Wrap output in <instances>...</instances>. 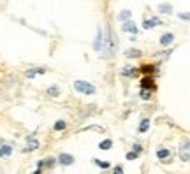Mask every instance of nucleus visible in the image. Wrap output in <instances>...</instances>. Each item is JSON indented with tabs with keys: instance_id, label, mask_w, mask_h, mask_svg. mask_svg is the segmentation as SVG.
Instances as JSON below:
<instances>
[{
	"instance_id": "c85d7f7f",
	"label": "nucleus",
	"mask_w": 190,
	"mask_h": 174,
	"mask_svg": "<svg viewBox=\"0 0 190 174\" xmlns=\"http://www.w3.org/2000/svg\"><path fill=\"white\" fill-rule=\"evenodd\" d=\"M32 174H42V169H37L35 172H32Z\"/></svg>"
},
{
	"instance_id": "20e7f679",
	"label": "nucleus",
	"mask_w": 190,
	"mask_h": 174,
	"mask_svg": "<svg viewBox=\"0 0 190 174\" xmlns=\"http://www.w3.org/2000/svg\"><path fill=\"white\" fill-rule=\"evenodd\" d=\"M39 148V141H37L34 135H28L27 137V148H25V151H34Z\"/></svg>"
},
{
	"instance_id": "f3484780",
	"label": "nucleus",
	"mask_w": 190,
	"mask_h": 174,
	"mask_svg": "<svg viewBox=\"0 0 190 174\" xmlns=\"http://www.w3.org/2000/svg\"><path fill=\"white\" fill-rule=\"evenodd\" d=\"M99 148L104 150V151H106V150H111V148H113V141H111V139H104V141L99 144Z\"/></svg>"
},
{
	"instance_id": "2eb2a0df",
	"label": "nucleus",
	"mask_w": 190,
	"mask_h": 174,
	"mask_svg": "<svg viewBox=\"0 0 190 174\" xmlns=\"http://www.w3.org/2000/svg\"><path fill=\"white\" fill-rule=\"evenodd\" d=\"M136 72H137V69L130 65V67H125V69H122V76H123V77H128V76H134Z\"/></svg>"
},
{
	"instance_id": "423d86ee",
	"label": "nucleus",
	"mask_w": 190,
	"mask_h": 174,
	"mask_svg": "<svg viewBox=\"0 0 190 174\" xmlns=\"http://www.w3.org/2000/svg\"><path fill=\"white\" fill-rule=\"evenodd\" d=\"M58 162H60L62 165H72V164H74V156L69 155V153H60Z\"/></svg>"
},
{
	"instance_id": "412c9836",
	"label": "nucleus",
	"mask_w": 190,
	"mask_h": 174,
	"mask_svg": "<svg viewBox=\"0 0 190 174\" xmlns=\"http://www.w3.org/2000/svg\"><path fill=\"white\" fill-rule=\"evenodd\" d=\"M157 156H159L160 160H166V158L171 156V153H169V150H159V151H157Z\"/></svg>"
},
{
	"instance_id": "6e6552de",
	"label": "nucleus",
	"mask_w": 190,
	"mask_h": 174,
	"mask_svg": "<svg viewBox=\"0 0 190 174\" xmlns=\"http://www.w3.org/2000/svg\"><path fill=\"white\" fill-rule=\"evenodd\" d=\"M157 25H162V21L157 18H151V19H146V21H143V28H146V30H150V28L157 27Z\"/></svg>"
},
{
	"instance_id": "9d476101",
	"label": "nucleus",
	"mask_w": 190,
	"mask_h": 174,
	"mask_svg": "<svg viewBox=\"0 0 190 174\" xmlns=\"http://www.w3.org/2000/svg\"><path fill=\"white\" fill-rule=\"evenodd\" d=\"M172 40H174V34L169 32V34H164V35L160 37V44H162V46H169Z\"/></svg>"
},
{
	"instance_id": "0eeeda50",
	"label": "nucleus",
	"mask_w": 190,
	"mask_h": 174,
	"mask_svg": "<svg viewBox=\"0 0 190 174\" xmlns=\"http://www.w3.org/2000/svg\"><path fill=\"white\" fill-rule=\"evenodd\" d=\"M37 74H46V69L44 67H37V69H30V71L25 72V77L32 79V77H35Z\"/></svg>"
},
{
	"instance_id": "1a4fd4ad",
	"label": "nucleus",
	"mask_w": 190,
	"mask_h": 174,
	"mask_svg": "<svg viewBox=\"0 0 190 174\" xmlns=\"http://www.w3.org/2000/svg\"><path fill=\"white\" fill-rule=\"evenodd\" d=\"M141 88H144V90L151 88V90H153V88H155V83H153V79H151L150 76H144V77L141 79Z\"/></svg>"
},
{
	"instance_id": "a211bd4d",
	"label": "nucleus",
	"mask_w": 190,
	"mask_h": 174,
	"mask_svg": "<svg viewBox=\"0 0 190 174\" xmlns=\"http://www.w3.org/2000/svg\"><path fill=\"white\" fill-rule=\"evenodd\" d=\"M159 11H160V13H164V14H171L172 13V7H171V4H160L159 5Z\"/></svg>"
},
{
	"instance_id": "f257e3e1",
	"label": "nucleus",
	"mask_w": 190,
	"mask_h": 174,
	"mask_svg": "<svg viewBox=\"0 0 190 174\" xmlns=\"http://www.w3.org/2000/svg\"><path fill=\"white\" fill-rule=\"evenodd\" d=\"M102 49H106L102 53V56H106V58H111L116 53V37H115V34H113L109 25L106 27L104 35H102Z\"/></svg>"
},
{
	"instance_id": "aec40b11",
	"label": "nucleus",
	"mask_w": 190,
	"mask_h": 174,
	"mask_svg": "<svg viewBox=\"0 0 190 174\" xmlns=\"http://www.w3.org/2000/svg\"><path fill=\"white\" fill-rule=\"evenodd\" d=\"M148 129H150V120L148 118H143L141 125H139V132H146Z\"/></svg>"
},
{
	"instance_id": "dca6fc26",
	"label": "nucleus",
	"mask_w": 190,
	"mask_h": 174,
	"mask_svg": "<svg viewBox=\"0 0 190 174\" xmlns=\"http://www.w3.org/2000/svg\"><path fill=\"white\" fill-rule=\"evenodd\" d=\"M11 153H13V148H11L9 144H4V146H0V158H2V156H9Z\"/></svg>"
},
{
	"instance_id": "ddd939ff",
	"label": "nucleus",
	"mask_w": 190,
	"mask_h": 174,
	"mask_svg": "<svg viewBox=\"0 0 190 174\" xmlns=\"http://www.w3.org/2000/svg\"><path fill=\"white\" fill-rule=\"evenodd\" d=\"M93 49L95 51H100L102 49V32H97V37H95V42H93Z\"/></svg>"
},
{
	"instance_id": "f03ea898",
	"label": "nucleus",
	"mask_w": 190,
	"mask_h": 174,
	"mask_svg": "<svg viewBox=\"0 0 190 174\" xmlns=\"http://www.w3.org/2000/svg\"><path fill=\"white\" fill-rule=\"evenodd\" d=\"M74 90L79 92V93H83V95H93L95 93V86L86 83V81H79V79L74 81Z\"/></svg>"
},
{
	"instance_id": "f8f14e48",
	"label": "nucleus",
	"mask_w": 190,
	"mask_h": 174,
	"mask_svg": "<svg viewBox=\"0 0 190 174\" xmlns=\"http://www.w3.org/2000/svg\"><path fill=\"white\" fill-rule=\"evenodd\" d=\"M130 16H132V13H130L128 9H123L118 14V19L120 21H123V23H127V21H130Z\"/></svg>"
},
{
	"instance_id": "9b49d317",
	"label": "nucleus",
	"mask_w": 190,
	"mask_h": 174,
	"mask_svg": "<svg viewBox=\"0 0 190 174\" xmlns=\"http://www.w3.org/2000/svg\"><path fill=\"white\" fill-rule=\"evenodd\" d=\"M55 162H57V160H55V158H51V156H49V158H44V160L37 162V169H42L44 165H48V167H53Z\"/></svg>"
},
{
	"instance_id": "bb28decb",
	"label": "nucleus",
	"mask_w": 190,
	"mask_h": 174,
	"mask_svg": "<svg viewBox=\"0 0 190 174\" xmlns=\"http://www.w3.org/2000/svg\"><path fill=\"white\" fill-rule=\"evenodd\" d=\"M113 174H123V167L122 165H116L115 169H113Z\"/></svg>"
},
{
	"instance_id": "4be33fe9",
	"label": "nucleus",
	"mask_w": 190,
	"mask_h": 174,
	"mask_svg": "<svg viewBox=\"0 0 190 174\" xmlns=\"http://www.w3.org/2000/svg\"><path fill=\"white\" fill-rule=\"evenodd\" d=\"M125 56H128V58L141 56V51H139V49H128V51H125Z\"/></svg>"
},
{
	"instance_id": "4468645a",
	"label": "nucleus",
	"mask_w": 190,
	"mask_h": 174,
	"mask_svg": "<svg viewBox=\"0 0 190 174\" xmlns=\"http://www.w3.org/2000/svg\"><path fill=\"white\" fill-rule=\"evenodd\" d=\"M93 164L97 165V167H100V169H109L111 164L107 160H100V158H93Z\"/></svg>"
},
{
	"instance_id": "393cba45",
	"label": "nucleus",
	"mask_w": 190,
	"mask_h": 174,
	"mask_svg": "<svg viewBox=\"0 0 190 174\" xmlns=\"http://www.w3.org/2000/svg\"><path fill=\"white\" fill-rule=\"evenodd\" d=\"M178 18L185 19V21H190V13H180V14H178Z\"/></svg>"
},
{
	"instance_id": "a878e982",
	"label": "nucleus",
	"mask_w": 190,
	"mask_h": 174,
	"mask_svg": "<svg viewBox=\"0 0 190 174\" xmlns=\"http://www.w3.org/2000/svg\"><path fill=\"white\" fill-rule=\"evenodd\" d=\"M137 156H139L137 153H134V151H128V153H127V160H136Z\"/></svg>"
},
{
	"instance_id": "39448f33",
	"label": "nucleus",
	"mask_w": 190,
	"mask_h": 174,
	"mask_svg": "<svg viewBox=\"0 0 190 174\" xmlns=\"http://www.w3.org/2000/svg\"><path fill=\"white\" fill-rule=\"evenodd\" d=\"M122 30L123 32H130V34H134V35H137V32H139V28H137V25L134 21H127L122 25Z\"/></svg>"
},
{
	"instance_id": "b1692460",
	"label": "nucleus",
	"mask_w": 190,
	"mask_h": 174,
	"mask_svg": "<svg viewBox=\"0 0 190 174\" xmlns=\"http://www.w3.org/2000/svg\"><path fill=\"white\" fill-rule=\"evenodd\" d=\"M139 97H141L143 100H150V97H151V92H150V90H144V88H141V93H139Z\"/></svg>"
},
{
	"instance_id": "7ed1b4c3",
	"label": "nucleus",
	"mask_w": 190,
	"mask_h": 174,
	"mask_svg": "<svg viewBox=\"0 0 190 174\" xmlns=\"http://www.w3.org/2000/svg\"><path fill=\"white\" fill-rule=\"evenodd\" d=\"M180 158L183 162L190 160V141L187 137H183L181 139V143H180Z\"/></svg>"
},
{
	"instance_id": "cd10ccee",
	"label": "nucleus",
	"mask_w": 190,
	"mask_h": 174,
	"mask_svg": "<svg viewBox=\"0 0 190 174\" xmlns=\"http://www.w3.org/2000/svg\"><path fill=\"white\" fill-rule=\"evenodd\" d=\"M141 144H134V153H137V155H139V153H141Z\"/></svg>"
},
{
	"instance_id": "6ab92c4d",
	"label": "nucleus",
	"mask_w": 190,
	"mask_h": 174,
	"mask_svg": "<svg viewBox=\"0 0 190 174\" xmlns=\"http://www.w3.org/2000/svg\"><path fill=\"white\" fill-rule=\"evenodd\" d=\"M53 129L57 130V132H60V130H65V129H67V123H65L63 120H58L57 123L53 125Z\"/></svg>"
},
{
	"instance_id": "5701e85b",
	"label": "nucleus",
	"mask_w": 190,
	"mask_h": 174,
	"mask_svg": "<svg viewBox=\"0 0 190 174\" xmlns=\"http://www.w3.org/2000/svg\"><path fill=\"white\" fill-rule=\"evenodd\" d=\"M48 93H49V95H53V97H58V95H60V88H58L57 85L49 86V88H48Z\"/></svg>"
}]
</instances>
